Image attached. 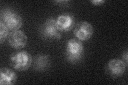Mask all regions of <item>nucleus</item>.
<instances>
[{
    "instance_id": "1",
    "label": "nucleus",
    "mask_w": 128,
    "mask_h": 85,
    "mask_svg": "<svg viewBox=\"0 0 128 85\" xmlns=\"http://www.w3.org/2000/svg\"><path fill=\"white\" fill-rule=\"evenodd\" d=\"M33 62L31 55L26 51H19L12 53L9 58L11 67L18 71L28 69Z\"/></svg>"
},
{
    "instance_id": "2",
    "label": "nucleus",
    "mask_w": 128,
    "mask_h": 85,
    "mask_svg": "<svg viewBox=\"0 0 128 85\" xmlns=\"http://www.w3.org/2000/svg\"><path fill=\"white\" fill-rule=\"evenodd\" d=\"M83 44L77 39H70L67 42L66 47V59L72 64L78 63L81 61L84 55Z\"/></svg>"
},
{
    "instance_id": "3",
    "label": "nucleus",
    "mask_w": 128,
    "mask_h": 85,
    "mask_svg": "<svg viewBox=\"0 0 128 85\" xmlns=\"http://www.w3.org/2000/svg\"><path fill=\"white\" fill-rule=\"evenodd\" d=\"M1 21L4 24L10 32L18 30L22 25V19L21 16L10 9H4L2 11Z\"/></svg>"
},
{
    "instance_id": "4",
    "label": "nucleus",
    "mask_w": 128,
    "mask_h": 85,
    "mask_svg": "<svg viewBox=\"0 0 128 85\" xmlns=\"http://www.w3.org/2000/svg\"><path fill=\"white\" fill-rule=\"evenodd\" d=\"M40 34L46 39H60L62 37V32L58 29L56 20L53 18H48L41 26Z\"/></svg>"
},
{
    "instance_id": "5",
    "label": "nucleus",
    "mask_w": 128,
    "mask_h": 85,
    "mask_svg": "<svg viewBox=\"0 0 128 85\" xmlns=\"http://www.w3.org/2000/svg\"><path fill=\"white\" fill-rule=\"evenodd\" d=\"M94 34L92 26L89 22L83 21L75 25L74 34L78 40L86 41L90 39Z\"/></svg>"
},
{
    "instance_id": "6",
    "label": "nucleus",
    "mask_w": 128,
    "mask_h": 85,
    "mask_svg": "<svg viewBox=\"0 0 128 85\" xmlns=\"http://www.w3.org/2000/svg\"><path fill=\"white\" fill-rule=\"evenodd\" d=\"M9 45L14 49L19 50L25 47L27 43V37L22 30H17L10 32L8 37Z\"/></svg>"
},
{
    "instance_id": "7",
    "label": "nucleus",
    "mask_w": 128,
    "mask_h": 85,
    "mask_svg": "<svg viewBox=\"0 0 128 85\" xmlns=\"http://www.w3.org/2000/svg\"><path fill=\"white\" fill-rule=\"evenodd\" d=\"M126 65L123 60L118 59L110 60L107 65V71L112 77L118 78L126 71Z\"/></svg>"
},
{
    "instance_id": "8",
    "label": "nucleus",
    "mask_w": 128,
    "mask_h": 85,
    "mask_svg": "<svg viewBox=\"0 0 128 85\" xmlns=\"http://www.w3.org/2000/svg\"><path fill=\"white\" fill-rule=\"evenodd\" d=\"M75 20L73 15L70 13H64L58 16L56 20L58 29L61 32L70 31L75 25Z\"/></svg>"
},
{
    "instance_id": "9",
    "label": "nucleus",
    "mask_w": 128,
    "mask_h": 85,
    "mask_svg": "<svg viewBox=\"0 0 128 85\" xmlns=\"http://www.w3.org/2000/svg\"><path fill=\"white\" fill-rule=\"evenodd\" d=\"M17 76L14 71L8 68H2L0 70V84L11 85L16 83Z\"/></svg>"
},
{
    "instance_id": "10",
    "label": "nucleus",
    "mask_w": 128,
    "mask_h": 85,
    "mask_svg": "<svg viewBox=\"0 0 128 85\" xmlns=\"http://www.w3.org/2000/svg\"><path fill=\"white\" fill-rule=\"evenodd\" d=\"M51 65V60L49 55L41 54L35 58L34 68L38 71H44L49 68Z\"/></svg>"
},
{
    "instance_id": "11",
    "label": "nucleus",
    "mask_w": 128,
    "mask_h": 85,
    "mask_svg": "<svg viewBox=\"0 0 128 85\" xmlns=\"http://www.w3.org/2000/svg\"><path fill=\"white\" fill-rule=\"evenodd\" d=\"M9 30L2 21H0V43L1 44L5 41L6 37L9 36Z\"/></svg>"
},
{
    "instance_id": "12",
    "label": "nucleus",
    "mask_w": 128,
    "mask_h": 85,
    "mask_svg": "<svg viewBox=\"0 0 128 85\" xmlns=\"http://www.w3.org/2000/svg\"><path fill=\"white\" fill-rule=\"evenodd\" d=\"M91 2L94 5H102L105 3V0H91Z\"/></svg>"
},
{
    "instance_id": "13",
    "label": "nucleus",
    "mask_w": 128,
    "mask_h": 85,
    "mask_svg": "<svg viewBox=\"0 0 128 85\" xmlns=\"http://www.w3.org/2000/svg\"><path fill=\"white\" fill-rule=\"evenodd\" d=\"M128 50H126L125 51L123 52L122 55V58L123 61L126 63V66H128Z\"/></svg>"
},
{
    "instance_id": "14",
    "label": "nucleus",
    "mask_w": 128,
    "mask_h": 85,
    "mask_svg": "<svg viewBox=\"0 0 128 85\" xmlns=\"http://www.w3.org/2000/svg\"><path fill=\"white\" fill-rule=\"evenodd\" d=\"M54 2L57 4H59L61 6H65L68 5L70 3V1H54Z\"/></svg>"
}]
</instances>
